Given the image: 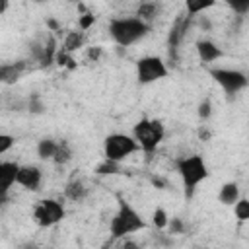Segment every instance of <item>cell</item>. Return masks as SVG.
Wrapping results in <instances>:
<instances>
[{
  "instance_id": "7402d4cb",
  "label": "cell",
  "mask_w": 249,
  "mask_h": 249,
  "mask_svg": "<svg viewBox=\"0 0 249 249\" xmlns=\"http://www.w3.org/2000/svg\"><path fill=\"white\" fill-rule=\"evenodd\" d=\"M27 111L31 113V115H43L45 111H47V107H45V103H43V97H41V93H31L29 97H27Z\"/></svg>"
},
{
  "instance_id": "83f0119b",
  "label": "cell",
  "mask_w": 249,
  "mask_h": 249,
  "mask_svg": "<svg viewBox=\"0 0 249 249\" xmlns=\"http://www.w3.org/2000/svg\"><path fill=\"white\" fill-rule=\"evenodd\" d=\"M16 144V138L12 134H0V154L4 156L6 152L12 150V146Z\"/></svg>"
},
{
  "instance_id": "d590c367",
  "label": "cell",
  "mask_w": 249,
  "mask_h": 249,
  "mask_svg": "<svg viewBox=\"0 0 249 249\" xmlns=\"http://www.w3.org/2000/svg\"><path fill=\"white\" fill-rule=\"evenodd\" d=\"M47 25H49V29H51V31H58V29H60L58 21H56V19H53V18H49V19H47Z\"/></svg>"
},
{
  "instance_id": "ffe728a7",
  "label": "cell",
  "mask_w": 249,
  "mask_h": 249,
  "mask_svg": "<svg viewBox=\"0 0 249 249\" xmlns=\"http://www.w3.org/2000/svg\"><path fill=\"white\" fill-rule=\"evenodd\" d=\"M214 6V0H187V4H185V10H187V14L191 16V18H196V16H200V14H204L208 8H212Z\"/></svg>"
},
{
  "instance_id": "d6986e66",
  "label": "cell",
  "mask_w": 249,
  "mask_h": 249,
  "mask_svg": "<svg viewBox=\"0 0 249 249\" xmlns=\"http://www.w3.org/2000/svg\"><path fill=\"white\" fill-rule=\"evenodd\" d=\"M72 156H74V152H72V146H70V142L68 140H58V148H56V154H54V158H53V161L56 163V165H66L70 160H72Z\"/></svg>"
},
{
  "instance_id": "5bb4252c",
  "label": "cell",
  "mask_w": 249,
  "mask_h": 249,
  "mask_svg": "<svg viewBox=\"0 0 249 249\" xmlns=\"http://www.w3.org/2000/svg\"><path fill=\"white\" fill-rule=\"evenodd\" d=\"M239 185L235 181H228L220 187L218 191V202L224 204V206H233L237 200H239Z\"/></svg>"
},
{
  "instance_id": "74e56055",
  "label": "cell",
  "mask_w": 249,
  "mask_h": 249,
  "mask_svg": "<svg viewBox=\"0 0 249 249\" xmlns=\"http://www.w3.org/2000/svg\"><path fill=\"white\" fill-rule=\"evenodd\" d=\"M196 249H210V247H196Z\"/></svg>"
},
{
  "instance_id": "e575fe53",
  "label": "cell",
  "mask_w": 249,
  "mask_h": 249,
  "mask_svg": "<svg viewBox=\"0 0 249 249\" xmlns=\"http://www.w3.org/2000/svg\"><path fill=\"white\" fill-rule=\"evenodd\" d=\"M198 138H200V140H204V142H206V140L210 138V132L206 130V126H204V124H202V126L198 128Z\"/></svg>"
},
{
  "instance_id": "ac0fdd59",
  "label": "cell",
  "mask_w": 249,
  "mask_h": 249,
  "mask_svg": "<svg viewBox=\"0 0 249 249\" xmlns=\"http://www.w3.org/2000/svg\"><path fill=\"white\" fill-rule=\"evenodd\" d=\"M82 45H84V31H68L66 37H64V41H62V49L68 54H72L74 51H78Z\"/></svg>"
},
{
  "instance_id": "30bf717a",
  "label": "cell",
  "mask_w": 249,
  "mask_h": 249,
  "mask_svg": "<svg viewBox=\"0 0 249 249\" xmlns=\"http://www.w3.org/2000/svg\"><path fill=\"white\" fill-rule=\"evenodd\" d=\"M43 181V173L37 165H19L18 171V185H21L27 191H39Z\"/></svg>"
},
{
  "instance_id": "1f68e13d",
  "label": "cell",
  "mask_w": 249,
  "mask_h": 249,
  "mask_svg": "<svg viewBox=\"0 0 249 249\" xmlns=\"http://www.w3.org/2000/svg\"><path fill=\"white\" fill-rule=\"evenodd\" d=\"M86 54H88V58H89V60H91V62H97V60H99V58H101V54H103V49H101V47H97V45H95V47H89V49H88V53H86Z\"/></svg>"
},
{
  "instance_id": "8992f818",
  "label": "cell",
  "mask_w": 249,
  "mask_h": 249,
  "mask_svg": "<svg viewBox=\"0 0 249 249\" xmlns=\"http://www.w3.org/2000/svg\"><path fill=\"white\" fill-rule=\"evenodd\" d=\"M208 74L212 76V80L224 89V93L228 97L239 93L243 88L249 86V78L245 72L241 70H233V68H210Z\"/></svg>"
},
{
  "instance_id": "f546056e",
  "label": "cell",
  "mask_w": 249,
  "mask_h": 249,
  "mask_svg": "<svg viewBox=\"0 0 249 249\" xmlns=\"http://www.w3.org/2000/svg\"><path fill=\"white\" fill-rule=\"evenodd\" d=\"M237 16H245L247 12H249V2H230L228 4Z\"/></svg>"
},
{
  "instance_id": "cb8c5ba5",
  "label": "cell",
  "mask_w": 249,
  "mask_h": 249,
  "mask_svg": "<svg viewBox=\"0 0 249 249\" xmlns=\"http://www.w3.org/2000/svg\"><path fill=\"white\" fill-rule=\"evenodd\" d=\"M233 214H235V218H237L239 224L249 222V198H239L233 204Z\"/></svg>"
},
{
  "instance_id": "3957f363",
  "label": "cell",
  "mask_w": 249,
  "mask_h": 249,
  "mask_svg": "<svg viewBox=\"0 0 249 249\" xmlns=\"http://www.w3.org/2000/svg\"><path fill=\"white\" fill-rule=\"evenodd\" d=\"M150 31V25L138 18H115L109 23V35L117 47H130L136 41L144 39Z\"/></svg>"
},
{
  "instance_id": "d6a6232c",
  "label": "cell",
  "mask_w": 249,
  "mask_h": 249,
  "mask_svg": "<svg viewBox=\"0 0 249 249\" xmlns=\"http://www.w3.org/2000/svg\"><path fill=\"white\" fill-rule=\"evenodd\" d=\"M150 183H152L156 189H165V187H167V181H165L163 177H160V175H150Z\"/></svg>"
},
{
  "instance_id": "52a82bcc",
  "label": "cell",
  "mask_w": 249,
  "mask_h": 249,
  "mask_svg": "<svg viewBox=\"0 0 249 249\" xmlns=\"http://www.w3.org/2000/svg\"><path fill=\"white\" fill-rule=\"evenodd\" d=\"M64 204L56 198H43L33 208V220L39 228H53L64 218Z\"/></svg>"
},
{
  "instance_id": "2e32d148",
  "label": "cell",
  "mask_w": 249,
  "mask_h": 249,
  "mask_svg": "<svg viewBox=\"0 0 249 249\" xmlns=\"http://www.w3.org/2000/svg\"><path fill=\"white\" fill-rule=\"evenodd\" d=\"M56 148H58V140L45 136V138H41V140L37 142V156H39L41 160H45V161H47V160H53L54 154H56Z\"/></svg>"
},
{
  "instance_id": "9c48e42d",
  "label": "cell",
  "mask_w": 249,
  "mask_h": 249,
  "mask_svg": "<svg viewBox=\"0 0 249 249\" xmlns=\"http://www.w3.org/2000/svg\"><path fill=\"white\" fill-rule=\"evenodd\" d=\"M193 19H195V18H191L189 14L179 16V18L175 19V23L171 25V29H169V35H167V49H169V58H171L173 62H177V51H179V45H181L183 37L187 35V31H189Z\"/></svg>"
},
{
  "instance_id": "8fae6325",
  "label": "cell",
  "mask_w": 249,
  "mask_h": 249,
  "mask_svg": "<svg viewBox=\"0 0 249 249\" xmlns=\"http://www.w3.org/2000/svg\"><path fill=\"white\" fill-rule=\"evenodd\" d=\"M19 163L16 161H2L0 163V196H8V191L14 183H18Z\"/></svg>"
},
{
  "instance_id": "5b68a950",
  "label": "cell",
  "mask_w": 249,
  "mask_h": 249,
  "mask_svg": "<svg viewBox=\"0 0 249 249\" xmlns=\"http://www.w3.org/2000/svg\"><path fill=\"white\" fill-rule=\"evenodd\" d=\"M136 152H140V146L130 134L113 132V134L105 136V140H103V156H105V160L123 163L128 156H132Z\"/></svg>"
},
{
  "instance_id": "f1b7e54d",
  "label": "cell",
  "mask_w": 249,
  "mask_h": 249,
  "mask_svg": "<svg viewBox=\"0 0 249 249\" xmlns=\"http://www.w3.org/2000/svg\"><path fill=\"white\" fill-rule=\"evenodd\" d=\"M156 243L161 245V247H171V245H173V235H171V233L158 231V233H156Z\"/></svg>"
},
{
  "instance_id": "836d02e7",
  "label": "cell",
  "mask_w": 249,
  "mask_h": 249,
  "mask_svg": "<svg viewBox=\"0 0 249 249\" xmlns=\"http://www.w3.org/2000/svg\"><path fill=\"white\" fill-rule=\"evenodd\" d=\"M119 249H140V245H138L134 239H128V237H124Z\"/></svg>"
},
{
  "instance_id": "f35d334b",
  "label": "cell",
  "mask_w": 249,
  "mask_h": 249,
  "mask_svg": "<svg viewBox=\"0 0 249 249\" xmlns=\"http://www.w3.org/2000/svg\"><path fill=\"white\" fill-rule=\"evenodd\" d=\"M37 249H47V247H37Z\"/></svg>"
},
{
  "instance_id": "4dcf8cb0",
  "label": "cell",
  "mask_w": 249,
  "mask_h": 249,
  "mask_svg": "<svg viewBox=\"0 0 249 249\" xmlns=\"http://www.w3.org/2000/svg\"><path fill=\"white\" fill-rule=\"evenodd\" d=\"M196 25H198V29H202V31H210V29H212V21H210V18L204 16V14L196 16Z\"/></svg>"
},
{
  "instance_id": "7c38bea8",
  "label": "cell",
  "mask_w": 249,
  "mask_h": 249,
  "mask_svg": "<svg viewBox=\"0 0 249 249\" xmlns=\"http://www.w3.org/2000/svg\"><path fill=\"white\" fill-rule=\"evenodd\" d=\"M196 54H198V60L202 62V64H210V62H214V60H218L224 53H222V49L216 45V43H212L210 39H200V41H196Z\"/></svg>"
},
{
  "instance_id": "7a4b0ae2",
  "label": "cell",
  "mask_w": 249,
  "mask_h": 249,
  "mask_svg": "<svg viewBox=\"0 0 249 249\" xmlns=\"http://www.w3.org/2000/svg\"><path fill=\"white\" fill-rule=\"evenodd\" d=\"M146 220L140 216V212L128 204L126 200H119V208L115 212V216L109 222V233L111 239H124L140 230H146Z\"/></svg>"
},
{
  "instance_id": "e0dca14e",
  "label": "cell",
  "mask_w": 249,
  "mask_h": 249,
  "mask_svg": "<svg viewBox=\"0 0 249 249\" xmlns=\"http://www.w3.org/2000/svg\"><path fill=\"white\" fill-rule=\"evenodd\" d=\"M158 14H160V4H156V2H142L136 8V18L146 21L148 25H150V21H154L158 18Z\"/></svg>"
},
{
  "instance_id": "8d00e7d4",
  "label": "cell",
  "mask_w": 249,
  "mask_h": 249,
  "mask_svg": "<svg viewBox=\"0 0 249 249\" xmlns=\"http://www.w3.org/2000/svg\"><path fill=\"white\" fill-rule=\"evenodd\" d=\"M117 54H119V56H124V54H126V49H124V47H117Z\"/></svg>"
},
{
  "instance_id": "484cf974",
  "label": "cell",
  "mask_w": 249,
  "mask_h": 249,
  "mask_svg": "<svg viewBox=\"0 0 249 249\" xmlns=\"http://www.w3.org/2000/svg\"><path fill=\"white\" fill-rule=\"evenodd\" d=\"M196 115H198V119H200L202 123H206V121L212 117V103H210L208 97H204V99L198 103V107H196Z\"/></svg>"
},
{
  "instance_id": "4fadbf2b",
  "label": "cell",
  "mask_w": 249,
  "mask_h": 249,
  "mask_svg": "<svg viewBox=\"0 0 249 249\" xmlns=\"http://www.w3.org/2000/svg\"><path fill=\"white\" fill-rule=\"evenodd\" d=\"M23 70H25V60H18L14 64H2L0 66V82L8 84V86L16 84Z\"/></svg>"
},
{
  "instance_id": "44dd1931",
  "label": "cell",
  "mask_w": 249,
  "mask_h": 249,
  "mask_svg": "<svg viewBox=\"0 0 249 249\" xmlns=\"http://www.w3.org/2000/svg\"><path fill=\"white\" fill-rule=\"evenodd\" d=\"M93 173H95V175H101V177H105V175H119V173H123V167H121V163H117V161L103 160V161H99V163L95 165Z\"/></svg>"
},
{
  "instance_id": "4316f807",
  "label": "cell",
  "mask_w": 249,
  "mask_h": 249,
  "mask_svg": "<svg viewBox=\"0 0 249 249\" xmlns=\"http://www.w3.org/2000/svg\"><path fill=\"white\" fill-rule=\"evenodd\" d=\"M93 23H95V16L89 14V12H86V14H82V16L78 18V27H80V31H88Z\"/></svg>"
},
{
  "instance_id": "6da1fadb",
  "label": "cell",
  "mask_w": 249,
  "mask_h": 249,
  "mask_svg": "<svg viewBox=\"0 0 249 249\" xmlns=\"http://www.w3.org/2000/svg\"><path fill=\"white\" fill-rule=\"evenodd\" d=\"M175 169L183 181V193H185V198L191 200L195 196V191L196 187L208 179L210 171H208V165L204 161L202 156L198 154H191V156H183L175 161Z\"/></svg>"
},
{
  "instance_id": "ba28073f",
  "label": "cell",
  "mask_w": 249,
  "mask_h": 249,
  "mask_svg": "<svg viewBox=\"0 0 249 249\" xmlns=\"http://www.w3.org/2000/svg\"><path fill=\"white\" fill-rule=\"evenodd\" d=\"M167 74H169V70H167L165 62L160 56L148 54V56H142V58L136 60V80L142 86L163 80Z\"/></svg>"
},
{
  "instance_id": "d4e9b609",
  "label": "cell",
  "mask_w": 249,
  "mask_h": 249,
  "mask_svg": "<svg viewBox=\"0 0 249 249\" xmlns=\"http://www.w3.org/2000/svg\"><path fill=\"white\" fill-rule=\"evenodd\" d=\"M185 230H187V226H185L183 218H179V216H171V218H169L167 233H171V235H181V233H185Z\"/></svg>"
},
{
  "instance_id": "603a6c76",
  "label": "cell",
  "mask_w": 249,
  "mask_h": 249,
  "mask_svg": "<svg viewBox=\"0 0 249 249\" xmlns=\"http://www.w3.org/2000/svg\"><path fill=\"white\" fill-rule=\"evenodd\" d=\"M152 224H154V228H156L158 231H163V230L167 228L169 216H167V212H165L161 206H158V208L152 212Z\"/></svg>"
},
{
  "instance_id": "277c9868",
  "label": "cell",
  "mask_w": 249,
  "mask_h": 249,
  "mask_svg": "<svg viewBox=\"0 0 249 249\" xmlns=\"http://www.w3.org/2000/svg\"><path fill=\"white\" fill-rule=\"evenodd\" d=\"M163 136H165V126L158 119H146L144 117L132 126V138L138 142L140 150L146 154L156 152L158 146L161 144Z\"/></svg>"
},
{
  "instance_id": "9a60e30c",
  "label": "cell",
  "mask_w": 249,
  "mask_h": 249,
  "mask_svg": "<svg viewBox=\"0 0 249 249\" xmlns=\"http://www.w3.org/2000/svg\"><path fill=\"white\" fill-rule=\"evenodd\" d=\"M64 196L68 200H72V202H80V200H84L88 196V189L80 179H70L66 183V187H64Z\"/></svg>"
}]
</instances>
